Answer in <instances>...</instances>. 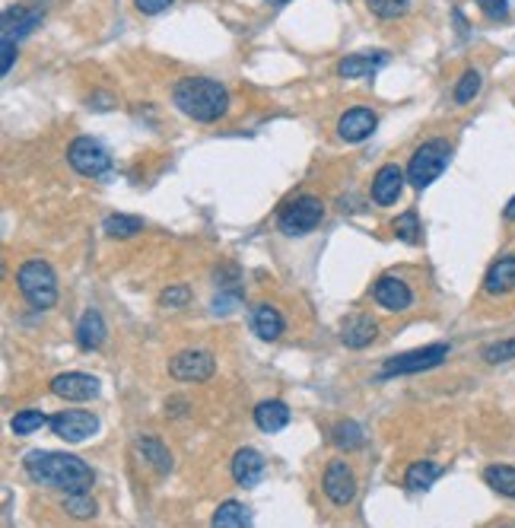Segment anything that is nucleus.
Returning <instances> with one entry per match:
<instances>
[{
    "mask_svg": "<svg viewBox=\"0 0 515 528\" xmlns=\"http://www.w3.org/2000/svg\"><path fill=\"white\" fill-rule=\"evenodd\" d=\"M23 465L35 484L54 487L61 494H86L92 487V468L83 458L67 452H29Z\"/></svg>",
    "mask_w": 515,
    "mask_h": 528,
    "instance_id": "obj_1",
    "label": "nucleus"
},
{
    "mask_svg": "<svg viewBox=\"0 0 515 528\" xmlns=\"http://www.w3.org/2000/svg\"><path fill=\"white\" fill-rule=\"evenodd\" d=\"M172 102L178 111L201 124H210L226 115L229 109V90L210 77H185L172 86Z\"/></svg>",
    "mask_w": 515,
    "mask_h": 528,
    "instance_id": "obj_2",
    "label": "nucleus"
},
{
    "mask_svg": "<svg viewBox=\"0 0 515 528\" xmlns=\"http://www.w3.org/2000/svg\"><path fill=\"white\" fill-rule=\"evenodd\" d=\"M16 283H20V293L26 296V302L39 312L52 309L58 302V277L54 268L42 258H29L16 271Z\"/></svg>",
    "mask_w": 515,
    "mask_h": 528,
    "instance_id": "obj_3",
    "label": "nucleus"
},
{
    "mask_svg": "<svg viewBox=\"0 0 515 528\" xmlns=\"http://www.w3.org/2000/svg\"><path fill=\"white\" fill-rule=\"evenodd\" d=\"M449 157H452V150L443 140H430V144L420 147L411 157V163H407V182H411V188H420V191L430 188V185L445 172Z\"/></svg>",
    "mask_w": 515,
    "mask_h": 528,
    "instance_id": "obj_4",
    "label": "nucleus"
},
{
    "mask_svg": "<svg viewBox=\"0 0 515 528\" xmlns=\"http://www.w3.org/2000/svg\"><path fill=\"white\" fill-rule=\"evenodd\" d=\"M449 360V344H430V347H417V350L398 353V357L385 360L378 379H392V376H411V372H426L436 370Z\"/></svg>",
    "mask_w": 515,
    "mask_h": 528,
    "instance_id": "obj_5",
    "label": "nucleus"
},
{
    "mask_svg": "<svg viewBox=\"0 0 515 528\" xmlns=\"http://www.w3.org/2000/svg\"><path fill=\"white\" fill-rule=\"evenodd\" d=\"M321 216H325V204L312 195H302L277 214V226H281L283 235H306L319 226Z\"/></svg>",
    "mask_w": 515,
    "mask_h": 528,
    "instance_id": "obj_6",
    "label": "nucleus"
},
{
    "mask_svg": "<svg viewBox=\"0 0 515 528\" xmlns=\"http://www.w3.org/2000/svg\"><path fill=\"white\" fill-rule=\"evenodd\" d=\"M67 163L86 178H102L111 172V157L96 138H77L67 150Z\"/></svg>",
    "mask_w": 515,
    "mask_h": 528,
    "instance_id": "obj_7",
    "label": "nucleus"
},
{
    "mask_svg": "<svg viewBox=\"0 0 515 528\" xmlns=\"http://www.w3.org/2000/svg\"><path fill=\"white\" fill-rule=\"evenodd\" d=\"M216 370V360L207 350H182L169 360V372L178 382H204Z\"/></svg>",
    "mask_w": 515,
    "mask_h": 528,
    "instance_id": "obj_8",
    "label": "nucleus"
},
{
    "mask_svg": "<svg viewBox=\"0 0 515 528\" xmlns=\"http://www.w3.org/2000/svg\"><path fill=\"white\" fill-rule=\"evenodd\" d=\"M48 427L54 430V437L67 439V443H83L92 433H99V420L86 411H61L48 420Z\"/></svg>",
    "mask_w": 515,
    "mask_h": 528,
    "instance_id": "obj_9",
    "label": "nucleus"
},
{
    "mask_svg": "<svg viewBox=\"0 0 515 528\" xmlns=\"http://www.w3.org/2000/svg\"><path fill=\"white\" fill-rule=\"evenodd\" d=\"M376 124H378L376 109H369V105H353V109H347L344 115H340L338 138L347 140V144H359V140H366L372 130H376Z\"/></svg>",
    "mask_w": 515,
    "mask_h": 528,
    "instance_id": "obj_10",
    "label": "nucleus"
},
{
    "mask_svg": "<svg viewBox=\"0 0 515 528\" xmlns=\"http://www.w3.org/2000/svg\"><path fill=\"white\" fill-rule=\"evenodd\" d=\"M372 300H376L382 309H388V312H405V309L414 302V290H411V283L401 281V277L385 274L372 283Z\"/></svg>",
    "mask_w": 515,
    "mask_h": 528,
    "instance_id": "obj_11",
    "label": "nucleus"
},
{
    "mask_svg": "<svg viewBox=\"0 0 515 528\" xmlns=\"http://www.w3.org/2000/svg\"><path fill=\"white\" fill-rule=\"evenodd\" d=\"M52 395L67 401H92L99 395V379L86 376V372H64V376L52 379Z\"/></svg>",
    "mask_w": 515,
    "mask_h": 528,
    "instance_id": "obj_12",
    "label": "nucleus"
},
{
    "mask_svg": "<svg viewBox=\"0 0 515 528\" xmlns=\"http://www.w3.org/2000/svg\"><path fill=\"white\" fill-rule=\"evenodd\" d=\"M325 496L334 503V506H347L357 496V477H353L350 465L347 462H331L325 471Z\"/></svg>",
    "mask_w": 515,
    "mask_h": 528,
    "instance_id": "obj_13",
    "label": "nucleus"
},
{
    "mask_svg": "<svg viewBox=\"0 0 515 528\" xmlns=\"http://www.w3.org/2000/svg\"><path fill=\"white\" fill-rule=\"evenodd\" d=\"M405 178L407 172H401L398 166H382L376 172V178H372V201L378 207H392L401 197V191H405Z\"/></svg>",
    "mask_w": 515,
    "mask_h": 528,
    "instance_id": "obj_14",
    "label": "nucleus"
},
{
    "mask_svg": "<svg viewBox=\"0 0 515 528\" xmlns=\"http://www.w3.org/2000/svg\"><path fill=\"white\" fill-rule=\"evenodd\" d=\"M340 338H344V344H347V347L359 350V347L372 344V341L378 338V325L372 322V315L353 312V315H347V322L340 325Z\"/></svg>",
    "mask_w": 515,
    "mask_h": 528,
    "instance_id": "obj_15",
    "label": "nucleus"
},
{
    "mask_svg": "<svg viewBox=\"0 0 515 528\" xmlns=\"http://www.w3.org/2000/svg\"><path fill=\"white\" fill-rule=\"evenodd\" d=\"M233 477L239 487H254L264 477V458L254 449H239L233 456Z\"/></svg>",
    "mask_w": 515,
    "mask_h": 528,
    "instance_id": "obj_16",
    "label": "nucleus"
},
{
    "mask_svg": "<svg viewBox=\"0 0 515 528\" xmlns=\"http://www.w3.org/2000/svg\"><path fill=\"white\" fill-rule=\"evenodd\" d=\"M483 290L490 296H502L515 290V254H502L490 264L487 277H483Z\"/></svg>",
    "mask_w": 515,
    "mask_h": 528,
    "instance_id": "obj_17",
    "label": "nucleus"
},
{
    "mask_svg": "<svg viewBox=\"0 0 515 528\" xmlns=\"http://www.w3.org/2000/svg\"><path fill=\"white\" fill-rule=\"evenodd\" d=\"M283 328H287V322H283V315L277 306L262 302V306L252 309V331L262 341H277L283 334Z\"/></svg>",
    "mask_w": 515,
    "mask_h": 528,
    "instance_id": "obj_18",
    "label": "nucleus"
},
{
    "mask_svg": "<svg viewBox=\"0 0 515 528\" xmlns=\"http://www.w3.org/2000/svg\"><path fill=\"white\" fill-rule=\"evenodd\" d=\"M105 338H109V328H105L102 312H96V309H86V312L80 315V325H77L80 347H83V350H99V347L105 344Z\"/></svg>",
    "mask_w": 515,
    "mask_h": 528,
    "instance_id": "obj_19",
    "label": "nucleus"
},
{
    "mask_svg": "<svg viewBox=\"0 0 515 528\" xmlns=\"http://www.w3.org/2000/svg\"><path fill=\"white\" fill-rule=\"evenodd\" d=\"M388 58L392 54L388 52H366V54H347L344 61H340V77L347 80H357V77H369L372 71H378V67L388 64Z\"/></svg>",
    "mask_w": 515,
    "mask_h": 528,
    "instance_id": "obj_20",
    "label": "nucleus"
},
{
    "mask_svg": "<svg viewBox=\"0 0 515 528\" xmlns=\"http://www.w3.org/2000/svg\"><path fill=\"white\" fill-rule=\"evenodd\" d=\"M254 427L262 433H277L290 424V408L283 401H262V405L254 408Z\"/></svg>",
    "mask_w": 515,
    "mask_h": 528,
    "instance_id": "obj_21",
    "label": "nucleus"
},
{
    "mask_svg": "<svg viewBox=\"0 0 515 528\" xmlns=\"http://www.w3.org/2000/svg\"><path fill=\"white\" fill-rule=\"evenodd\" d=\"M439 477H443V468H439L436 462H414L411 468H407L405 487L411 490V494H426Z\"/></svg>",
    "mask_w": 515,
    "mask_h": 528,
    "instance_id": "obj_22",
    "label": "nucleus"
},
{
    "mask_svg": "<svg viewBox=\"0 0 515 528\" xmlns=\"http://www.w3.org/2000/svg\"><path fill=\"white\" fill-rule=\"evenodd\" d=\"M210 528H252V519H248V509L239 500H226L214 513Z\"/></svg>",
    "mask_w": 515,
    "mask_h": 528,
    "instance_id": "obj_23",
    "label": "nucleus"
},
{
    "mask_svg": "<svg viewBox=\"0 0 515 528\" xmlns=\"http://www.w3.org/2000/svg\"><path fill=\"white\" fill-rule=\"evenodd\" d=\"M138 452L153 465V468L163 471V475H166V471H172V452L166 449L163 439H157V437H140L138 439Z\"/></svg>",
    "mask_w": 515,
    "mask_h": 528,
    "instance_id": "obj_24",
    "label": "nucleus"
},
{
    "mask_svg": "<svg viewBox=\"0 0 515 528\" xmlns=\"http://www.w3.org/2000/svg\"><path fill=\"white\" fill-rule=\"evenodd\" d=\"M483 481H487L490 490L515 500V468L512 465H490V468L483 471Z\"/></svg>",
    "mask_w": 515,
    "mask_h": 528,
    "instance_id": "obj_25",
    "label": "nucleus"
},
{
    "mask_svg": "<svg viewBox=\"0 0 515 528\" xmlns=\"http://www.w3.org/2000/svg\"><path fill=\"white\" fill-rule=\"evenodd\" d=\"M102 229L111 235V239H131V235H138L140 229H144V220H140V216H131V214H115L105 220Z\"/></svg>",
    "mask_w": 515,
    "mask_h": 528,
    "instance_id": "obj_26",
    "label": "nucleus"
},
{
    "mask_svg": "<svg viewBox=\"0 0 515 528\" xmlns=\"http://www.w3.org/2000/svg\"><path fill=\"white\" fill-rule=\"evenodd\" d=\"M334 443H338L340 449H359V446L366 443L363 427L353 424V420H340V424L334 427Z\"/></svg>",
    "mask_w": 515,
    "mask_h": 528,
    "instance_id": "obj_27",
    "label": "nucleus"
},
{
    "mask_svg": "<svg viewBox=\"0 0 515 528\" xmlns=\"http://www.w3.org/2000/svg\"><path fill=\"white\" fill-rule=\"evenodd\" d=\"M395 235H398V239H405L407 245H417V242L424 239V233H420L417 210H405V214L395 220Z\"/></svg>",
    "mask_w": 515,
    "mask_h": 528,
    "instance_id": "obj_28",
    "label": "nucleus"
},
{
    "mask_svg": "<svg viewBox=\"0 0 515 528\" xmlns=\"http://www.w3.org/2000/svg\"><path fill=\"white\" fill-rule=\"evenodd\" d=\"M477 92H481V73H477V71H464L462 77H458L455 92H452V96H455L458 105H468L471 99L477 96Z\"/></svg>",
    "mask_w": 515,
    "mask_h": 528,
    "instance_id": "obj_29",
    "label": "nucleus"
},
{
    "mask_svg": "<svg viewBox=\"0 0 515 528\" xmlns=\"http://www.w3.org/2000/svg\"><path fill=\"white\" fill-rule=\"evenodd\" d=\"M64 509L73 519H92V515H96V500L90 496V490H86V494H67Z\"/></svg>",
    "mask_w": 515,
    "mask_h": 528,
    "instance_id": "obj_30",
    "label": "nucleus"
},
{
    "mask_svg": "<svg viewBox=\"0 0 515 528\" xmlns=\"http://www.w3.org/2000/svg\"><path fill=\"white\" fill-rule=\"evenodd\" d=\"M369 10L378 20H398L411 10V0H369Z\"/></svg>",
    "mask_w": 515,
    "mask_h": 528,
    "instance_id": "obj_31",
    "label": "nucleus"
},
{
    "mask_svg": "<svg viewBox=\"0 0 515 528\" xmlns=\"http://www.w3.org/2000/svg\"><path fill=\"white\" fill-rule=\"evenodd\" d=\"M48 420H52V418H45L42 411H20L14 418V433H16V437H29V433L42 430Z\"/></svg>",
    "mask_w": 515,
    "mask_h": 528,
    "instance_id": "obj_32",
    "label": "nucleus"
},
{
    "mask_svg": "<svg viewBox=\"0 0 515 528\" xmlns=\"http://www.w3.org/2000/svg\"><path fill=\"white\" fill-rule=\"evenodd\" d=\"M512 357H515V338L490 344L487 350H483V360H487V363H506V360H512Z\"/></svg>",
    "mask_w": 515,
    "mask_h": 528,
    "instance_id": "obj_33",
    "label": "nucleus"
},
{
    "mask_svg": "<svg viewBox=\"0 0 515 528\" xmlns=\"http://www.w3.org/2000/svg\"><path fill=\"white\" fill-rule=\"evenodd\" d=\"M477 7L483 10V16H490V20H509V0H474Z\"/></svg>",
    "mask_w": 515,
    "mask_h": 528,
    "instance_id": "obj_34",
    "label": "nucleus"
},
{
    "mask_svg": "<svg viewBox=\"0 0 515 528\" xmlns=\"http://www.w3.org/2000/svg\"><path fill=\"white\" fill-rule=\"evenodd\" d=\"M188 300H191V290L185 287V283H178V287H169L163 293V306H185Z\"/></svg>",
    "mask_w": 515,
    "mask_h": 528,
    "instance_id": "obj_35",
    "label": "nucleus"
},
{
    "mask_svg": "<svg viewBox=\"0 0 515 528\" xmlns=\"http://www.w3.org/2000/svg\"><path fill=\"white\" fill-rule=\"evenodd\" d=\"M176 0H134V7L140 10L144 16H157V14H163V10H169Z\"/></svg>",
    "mask_w": 515,
    "mask_h": 528,
    "instance_id": "obj_36",
    "label": "nucleus"
},
{
    "mask_svg": "<svg viewBox=\"0 0 515 528\" xmlns=\"http://www.w3.org/2000/svg\"><path fill=\"white\" fill-rule=\"evenodd\" d=\"M16 54H14V45L10 42H4V73H10V67H14Z\"/></svg>",
    "mask_w": 515,
    "mask_h": 528,
    "instance_id": "obj_37",
    "label": "nucleus"
},
{
    "mask_svg": "<svg viewBox=\"0 0 515 528\" xmlns=\"http://www.w3.org/2000/svg\"><path fill=\"white\" fill-rule=\"evenodd\" d=\"M506 220H515V197L506 204Z\"/></svg>",
    "mask_w": 515,
    "mask_h": 528,
    "instance_id": "obj_38",
    "label": "nucleus"
},
{
    "mask_svg": "<svg viewBox=\"0 0 515 528\" xmlns=\"http://www.w3.org/2000/svg\"><path fill=\"white\" fill-rule=\"evenodd\" d=\"M268 4H274V7H281V4H287V0H268Z\"/></svg>",
    "mask_w": 515,
    "mask_h": 528,
    "instance_id": "obj_39",
    "label": "nucleus"
}]
</instances>
